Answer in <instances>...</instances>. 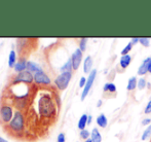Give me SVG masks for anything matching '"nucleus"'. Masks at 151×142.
Returning a JSON list of instances; mask_svg holds the SVG:
<instances>
[{"label": "nucleus", "mask_w": 151, "mask_h": 142, "mask_svg": "<svg viewBox=\"0 0 151 142\" xmlns=\"http://www.w3.org/2000/svg\"><path fill=\"white\" fill-rule=\"evenodd\" d=\"M38 113L42 118H52L56 115V104L47 94H42L37 103Z\"/></svg>", "instance_id": "f257e3e1"}, {"label": "nucleus", "mask_w": 151, "mask_h": 142, "mask_svg": "<svg viewBox=\"0 0 151 142\" xmlns=\"http://www.w3.org/2000/svg\"><path fill=\"white\" fill-rule=\"evenodd\" d=\"M24 116L20 111H17L9 123V129L16 133H21L24 129Z\"/></svg>", "instance_id": "f03ea898"}, {"label": "nucleus", "mask_w": 151, "mask_h": 142, "mask_svg": "<svg viewBox=\"0 0 151 142\" xmlns=\"http://www.w3.org/2000/svg\"><path fill=\"white\" fill-rule=\"evenodd\" d=\"M71 77H72L71 72H62L60 75L56 78L55 84L58 86L59 90L63 91L65 89H67L68 84H69L70 80H71Z\"/></svg>", "instance_id": "7ed1b4c3"}, {"label": "nucleus", "mask_w": 151, "mask_h": 142, "mask_svg": "<svg viewBox=\"0 0 151 142\" xmlns=\"http://www.w3.org/2000/svg\"><path fill=\"white\" fill-rule=\"evenodd\" d=\"M96 75H97V70H96V69H93V71H91L90 73V75H88V80H86V86H84L83 91H82V93H81V100L82 101L86 99V97L88 96V92L91 91L93 81H95Z\"/></svg>", "instance_id": "20e7f679"}, {"label": "nucleus", "mask_w": 151, "mask_h": 142, "mask_svg": "<svg viewBox=\"0 0 151 142\" xmlns=\"http://www.w3.org/2000/svg\"><path fill=\"white\" fill-rule=\"evenodd\" d=\"M33 81V76L32 73L29 71H23L17 75V77L14 79V84H32Z\"/></svg>", "instance_id": "39448f33"}, {"label": "nucleus", "mask_w": 151, "mask_h": 142, "mask_svg": "<svg viewBox=\"0 0 151 142\" xmlns=\"http://www.w3.org/2000/svg\"><path fill=\"white\" fill-rule=\"evenodd\" d=\"M12 117H14V112L10 106L7 105H3L0 108V118L2 120L3 123H8L12 122Z\"/></svg>", "instance_id": "423d86ee"}, {"label": "nucleus", "mask_w": 151, "mask_h": 142, "mask_svg": "<svg viewBox=\"0 0 151 142\" xmlns=\"http://www.w3.org/2000/svg\"><path fill=\"white\" fill-rule=\"evenodd\" d=\"M71 60H72L73 69L74 70H77L80 63H81V61H82V52L79 48H77V50L73 53V55H72V57H71Z\"/></svg>", "instance_id": "0eeeda50"}, {"label": "nucleus", "mask_w": 151, "mask_h": 142, "mask_svg": "<svg viewBox=\"0 0 151 142\" xmlns=\"http://www.w3.org/2000/svg\"><path fill=\"white\" fill-rule=\"evenodd\" d=\"M34 80H35L36 84H50V79L43 71H39L37 73L34 74Z\"/></svg>", "instance_id": "6e6552de"}, {"label": "nucleus", "mask_w": 151, "mask_h": 142, "mask_svg": "<svg viewBox=\"0 0 151 142\" xmlns=\"http://www.w3.org/2000/svg\"><path fill=\"white\" fill-rule=\"evenodd\" d=\"M151 61V58H147L145 59V60L142 62L141 66L139 67V69H138V74L139 75H144V74H146L148 72V66H149V63Z\"/></svg>", "instance_id": "1a4fd4ad"}, {"label": "nucleus", "mask_w": 151, "mask_h": 142, "mask_svg": "<svg viewBox=\"0 0 151 142\" xmlns=\"http://www.w3.org/2000/svg\"><path fill=\"white\" fill-rule=\"evenodd\" d=\"M91 69H93V59L91 56H88L84 59V64H83V72L84 73H91Z\"/></svg>", "instance_id": "9d476101"}, {"label": "nucleus", "mask_w": 151, "mask_h": 142, "mask_svg": "<svg viewBox=\"0 0 151 142\" xmlns=\"http://www.w3.org/2000/svg\"><path fill=\"white\" fill-rule=\"evenodd\" d=\"M27 69H28V71L31 72V73H37V72H39V71H42L41 67H40L39 65L34 62H31V61L27 62Z\"/></svg>", "instance_id": "9b49d317"}, {"label": "nucleus", "mask_w": 151, "mask_h": 142, "mask_svg": "<svg viewBox=\"0 0 151 142\" xmlns=\"http://www.w3.org/2000/svg\"><path fill=\"white\" fill-rule=\"evenodd\" d=\"M25 69H27V62L24 59H21V60L19 61L18 63H16V65H14V70L17 72H19V73H21V72L25 71Z\"/></svg>", "instance_id": "f8f14e48"}, {"label": "nucleus", "mask_w": 151, "mask_h": 142, "mask_svg": "<svg viewBox=\"0 0 151 142\" xmlns=\"http://www.w3.org/2000/svg\"><path fill=\"white\" fill-rule=\"evenodd\" d=\"M91 139L93 142H101L102 141V136L101 133L99 132L97 128H93V131L91 133Z\"/></svg>", "instance_id": "ddd939ff"}, {"label": "nucleus", "mask_w": 151, "mask_h": 142, "mask_svg": "<svg viewBox=\"0 0 151 142\" xmlns=\"http://www.w3.org/2000/svg\"><path fill=\"white\" fill-rule=\"evenodd\" d=\"M97 124H98V126L101 127V128H106V126H107V124H108V120H107V117L105 116V114L101 113L98 116Z\"/></svg>", "instance_id": "4468645a"}, {"label": "nucleus", "mask_w": 151, "mask_h": 142, "mask_svg": "<svg viewBox=\"0 0 151 142\" xmlns=\"http://www.w3.org/2000/svg\"><path fill=\"white\" fill-rule=\"evenodd\" d=\"M132 61V57L129 55H125V56H122L120 58V61H119V64L121 66V68H127V66L129 65Z\"/></svg>", "instance_id": "2eb2a0df"}, {"label": "nucleus", "mask_w": 151, "mask_h": 142, "mask_svg": "<svg viewBox=\"0 0 151 142\" xmlns=\"http://www.w3.org/2000/svg\"><path fill=\"white\" fill-rule=\"evenodd\" d=\"M138 86V80H137V77L136 76H133V77H131L129 79V81H127V91H134L136 88Z\"/></svg>", "instance_id": "dca6fc26"}, {"label": "nucleus", "mask_w": 151, "mask_h": 142, "mask_svg": "<svg viewBox=\"0 0 151 142\" xmlns=\"http://www.w3.org/2000/svg\"><path fill=\"white\" fill-rule=\"evenodd\" d=\"M88 115H86V114H82L81 116H80L79 120H78V129H80V130H84V128H86V126L88 125Z\"/></svg>", "instance_id": "f3484780"}, {"label": "nucleus", "mask_w": 151, "mask_h": 142, "mask_svg": "<svg viewBox=\"0 0 151 142\" xmlns=\"http://www.w3.org/2000/svg\"><path fill=\"white\" fill-rule=\"evenodd\" d=\"M16 61H17V55L14 50H12L9 54V59H8V66L9 67H14L16 65Z\"/></svg>", "instance_id": "a211bd4d"}, {"label": "nucleus", "mask_w": 151, "mask_h": 142, "mask_svg": "<svg viewBox=\"0 0 151 142\" xmlns=\"http://www.w3.org/2000/svg\"><path fill=\"white\" fill-rule=\"evenodd\" d=\"M103 90H104V92L114 93V92H116V86H115V84H112V82H107V84H105V86H104Z\"/></svg>", "instance_id": "6ab92c4d"}, {"label": "nucleus", "mask_w": 151, "mask_h": 142, "mask_svg": "<svg viewBox=\"0 0 151 142\" xmlns=\"http://www.w3.org/2000/svg\"><path fill=\"white\" fill-rule=\"evenodd\" d=\"M73 68L72 66V60H68V62L66 64H64L63 66L61 67V71L62 72H71V69Z\"/></svg>", "instance_id": "aec40b11"}, {"label": "nucleus", "mask_w": 151, "mask_h": 142, "mask_svg": "<svg viewBox=\"0 0 151 142\" xmlns=\"http://www.w3.org/2000/svg\"><path fill=\"white\" fill-rule=\"evenodd\" d=\"M150 135H151V125H149V126L146 128V130L143 132V134H142V140H146V139H148L150 137Z\"/></svg>", "instance_id": "412c9836"}, {"label": "nucleus", "mask_w": 151, "mask_h": 142, "mask_svg": "<svg viewBox=\"0 0 151 142\" xmlns=\"http://www.w3.org/2000/svg\"><path fill=\"white\" fill-rule=\"evenodd\" d=\"M86 43H88V39L86 38H81L79 42V50L81 52H84L86 50Z\"/></svg>", "instance_id": "4be33fe9"}, {"label": "nucleus", "mask_w": 151, "mask_h": 142, "mask_svg": "<svg viewBox=\"0 0 151 142\" xmlns=\"http://www.w3.org/2000/svg\"><path fill=\"white\" fill-rule=\"evenodd\" d=\"M132 48H133V44H132V42H129V43L127 44V45H125V48L121 50V55H122V56L129 55V50H132Z\"/></svg>", "instance_id": "5701e85b"}, {"label": "nucleus", "mask_w": 151, "mask_h": 142, "mask_svg": "<svg viewBox=\"0 0 151 142\" xmlns=\"http://www.w3.org/2000/svg\"><path fill=\"white\" fill-rule=\"evenodd\" d=\"M146 84H147V82H146V80L144 79V78H140V79L138 80V89H139V90L145 89Z\"/></svg>", "instance_id": "b1692460"}, {"label": "nucleus", "mask_w": 151, "mask_h": 142, "mask_svg": "<svg viewBox=\"0 0 151 142\" xmlns=\"http://www.w3.org/2000/svg\"><path fill=\"white\" fill-rule=\"evenodd\" d=\"M139 42H140V43H141L143 46H145V48H148V46H149V44H150L149 39H148V38H146V37H142V38H140Z\"/></svg>", "instance_id": "393cba45"}, {"label": "nucleus", "mask_w": 151, "mask_h": 142, "mask_svg": "<svg viewBox=\"0 0 151 142\" xmlns=\"http://www.w3.org/2000/svg\"><path fill=\"white\" fill-rule=\"evenodd\" d=\"M90 135H91V133L88 132V130H86V129L80 132V137H81L82 139H86V140H88V137H90Z\"/></svg>", "instance_id": "a878e982"}, {"label": "nucleus", "mask_w": 151, "mask_h": 142, "mask_svg": "<svg viewBox=\"0 0 151 142\" xmlns=\"http://www.w3.org/2000/svg\"><path fill=\"white\" fill-rule=\"evenodd\" d=\"M86 77H81L80 78V80H79V86L80 88H84V86H86Z\"/></svg>", "instance_id": "bb28decb"}, {"label": "nucleus", "mask_w": 151, "mask_h": 142, "mask_svg": "<svg viewBox=\"0 0 151 142\" xmlns=\"http://www.w3.org/2000/svg\"><path fill=\"white\" fill-rule=\"evenodd\" d=\"M144 112H145L146 114L151 113V100L149 101V102H148V104H147V106H146L145 110H144Z\"/></svg>", "instance_id": "cd10ccee"}, {"label": "nucleus", "mask_w": 151, "mask_h": 142, "mask_svg": "<svg viewBox=\"0 0 151 142\" xmlns=\"http://www.w3.org/2000/svg\"><path fill=\"white\" fill-rule=\"evenodd\" d=\"M58 142H65V135H64V133H60L59 134Z\"/></svg>", "instance_id": "c85d7f7f"}, {"label": "nucleus", "mask_w": 151, "mask_h": 142, "mask_svg": "<svg viewBox=\"0 0 151 142\" xmlns=\"http://www.w3.org/2000/svg\"><path fill=\"white\" fill-rule=\"evenodd\" d=\"M150 123H151V118H144V120H142V125H143V126L150 125Z\"/></svg>", "instance_id": "c756f323"}, {"label": "nucleus", "mask_w": 151, "mask_h": 142, "mask_svg": "<svg viewBox=\"0 0 151 142\" xmlns=\"http://www.w3.org/2000/svg\"><path fill=\"white\" fill-rule=\"evenodd\" d=\"M139 40H140V38H138V37L133 38V39H132V44H136L137 42H139Z\"/></svg>", "instance_id": "7c9ffc66"}, {"label": "nucleus", "mask_w": 151, "mask_h": 142, "mask_svg": "<svg viewBox=\"0 0 151 142\" xmlns=\"http://www.w3.org/2000/svg\"><path fill=\"white\" fill-rule=\"evenodd\" d=\"M91 115H88V124L90 125V124H91Z\"/></svg>", "instance_id": "2f4dec72"}, {"label": "nucleus", "mask_w": 151, "mask_h": 142, "mask_svg": "<svg viewBox=\"0 0 151 142\" xmlns=\"http://www.w3.org/2000/svg\"><path fill=\"white\" fill-rule=\"evenodd\" d=\"M148 72H150V73H151V61L149 63V66H148Z\"/></svg>", "instance_id": "473e14b6"}, {"label": "nucleus", "mask_w": 151, "mask_h": 142, "mask_svg": "<svg viewBox=\"0 0 151 142\" xmlns=\"http://www.w3.org/2000/svg\"><path fill=\"white\" fill-rule=\"evenodd\" d=\"M0 142H7L5 140V139H3V138H1V137H0Z\"/></svg>", "instance_id": "72a5a7b5"}, {"label": "nucleus", "mask_w": 151, "mask_h": 142, "mask_svg": "<svg viewBox=\"0 0 151 142\" xmlns=\"http://www.w3.org/2000/svg\"><path fill=\"white\" fill-rule=\"evenodd\" d=\"M101 104H102V101H101V100H100V101H99V102H98V106H100V105H101Z\"/></svg>", "instance_id": "f704fd0d"}, {"label": "nucleus", "mask_w": 151, "mask_h": 142, "mask_svg": "<svg viewBox=\"0 0 151 142\" xmlns=\"http://www.w3.org/2000/svg\"><path fill=\"white\" fill-rule=\"evenodd\" d=\"M84 142H93V141H91V139H88V140H86Z\"/></svg>", "instance_id": "c9c22d12"}]
</instances>
